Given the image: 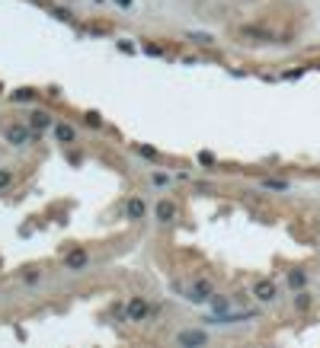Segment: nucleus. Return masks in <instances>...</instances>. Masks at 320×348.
Instances as JSON below:
<instances>
[{
	"label": "nucleus",
	"instance_id": "15",
	"mask_svg": "<svg viewBox=\"0 0 320 348\" xmlns=\"http://www.w3.org/2000/svg\"><path fill=\"white\" fill-rule=\"evenodd\" d=\"M6 186H13V173L10 169H0V189H6Z\"/></svg>",
	"mask_w": 320,
	"mask_h": 348
},
{
	"label": "nucleus",
	"instance_id": "1",
	"mask_svg": "<svg viewBox=\"0 0 320 348\" xmlns=\"http://www.w3.org/2000/svg\"><path fill=\"white\" fill-rule=\"evenodd\" d=\"M212 297H215L212 281H208V278H195L192 288H189V300H192V304H205V300H212Z\"/></svg>",
	"mask_w": 320,
	"mask_h": 348
},
{
	"label": "nucleus",
	"instance_id": "14",
	"mask_svg": "<svg viewBox=\"0 0 320 348\" xmlns=\"http://www.w3.org/2000/svg\"><path fill=\"white\" fill-rule=\"evenodd\" d=\"M32 96H36L32 90H16V93H13V99H16V102H29Z\"/></svg>",
	"mask_w": 320,
	"mask_h": 348
},
{
	"label": "nucleus",
	"instance_id": "11",
	"mask_svg": "<svg viewBox=\"0 0 320 348\" xmlns=\"http://www.w3.org/2000/svg\"><path fill=\"white\" fill-rule=\"evenodd\" d=\"M304 281H308V275H304V271H291V275H288V284H291V288H298V291L304 288Z\"/></svg>",
	"mask_w": 320,
	"mask_h": 348
},
{
	"label": "nucleus",
	"instance_id": "3",
	"mask_svg": "<svg viewBox=\"0 0 320 348\" xmlns=\"http://www.w3.org/2000/svg\"><path fill=\"white\" fill-rule=\"evenodd\" d=\"M144 316H147V304L141 297H132L128 300V319H132V323H141Z\"/></svg>",
	"mask_w": 320,
	"mask_h": 348
},
{
	"label": "nucleus",
	"instance_id": "7",
	"mask_svg": "<svg viewBox=\"0 0 320 348\" xmlns=\"http://www.w3.org/2000/svg\"><path fill=\"white\" fill-rule=\"evenodd\" d=\"M26 138H29V131H26L23 125L6 128V141H10V144H26Z\"/></svg>",
	"mask_w": 320,
	"mask_h": 348
},
{
	"label": "nucleus",
	"instance_id": "2",
	"mask_svg": "<svg viewBox=\"0 0 320 348\" xmlns=\"http://www.w3.org/2000/svg\"><path fill=\"white\" fill-rule=\"evenodd\" d=\"M278 294V288L272 281H256V288H253V297L256 300H263V304H269V300H275Z\"/></svg>",
	"mask_w": 320,
	"mask_h": 348
},
{
	"label": "nucleus",
	"instance_id": "4",
	"mask_svg": "<svg viewBox=\"0 0 320 348\" xmlns=\"http://www.w3.org/2000/svg\"><path fill=\"white\" fill-rule=\"evenodd\" d=\"M176 342H180V345H205L208 336H205V332H199V329H186V332H180Z\"/></svg>",
	"mask_w": 320,
	"mask_h": 348
},
{
	"label": "nucleus",
	"instance_id": "13",
	"mask_svg": "<svg viewBox=\"0 0 320 348\" xmlns=\"http://www.w3.org/2000/svg\"><path fill=\"white\" fill-rule=\"evenodd\" d=\"M263 186H266V189H275V192H285V189H288V182H282V179H266Z\"/></svg>",
	"mask_w": 320,
	"mask_h": 348
},
{
	"label": "nucleus",
	"instance_id": "16",
	"mask_svg": "<svg viewBox=\"0 0 320 348\" xmlns=\"http://www.w3.org/2000/svg\"><path fill=\"white\" fill-rule=\"evenodd\" d=\"M295 304H298V310H308V307H311V294H304V291H301Z\"/></svg>",
	"mask_w": 320,
	"mask_h": 348
},
{
	"label": "nucleus",
	"instance_id": "8",
	"mask_svg": "<svg viewBox=\"0 0 320 348\" xmlns=\"http://www.w3.org/2000/svg\"><path fill=\"white\" fill-rule=\"evenodd\" d=\"M54 134H58V141H61V144H71V141L77 138V131H74L71 125H54Z\"/></svg>",
	"mask_w": 320,
	"mask_h": 348
},
{
	"label": "nucleus",
	"instance_id": "17",
	"mask_svg": "<svg viewBox=\"0 0 320 348\" xmlns=\"http://www.w3.org/2000/svg\"><path fill=\"white\" fill-rule=\"evenodd\" d=\"M154 182H157V186H167V182H170V176H163V173H154Z\"/></svg>",
	"mask_w": 320,
	"mask_h": 348
},
{
	"label": "nucleus",
	"instance_id": "6",
	"mask_svg": "<svg viewBox=\"0 0 320 348\" xmlns=\"http://www.w3.org/2000/svg\"><path fill=\"white\" fill-rule=\"evenodd\" d=\"M64 265H67V269H71V271L84 269V265H87V249H74V252H71V256H67V259H64Z\"/></svg>",
	"mask_w": 320,
	"mask_h": 348
},
{
	"label": "nucleus",
	"instance_id": "12",
	"mask_svg": "<svg viewBox=\"0 0 320 348\" xmlns=\"http://www.w3.org/2000/svg\"><path fill=\"white\" fill-rule=\"evenodd\" d=\"M189 39L199 42V45H212V36H208V32H189Z\"/></svg>",
	"mask_w": 320,
	"mask_h": 348
},
{
	"label": "nucleus",
	"instance_id": "10",
	"mask_svg": "<svg viewBox=\"0 0 320 348\" xmlns=\"http://www.w3.org/2000/svg\"><path fill=\"white\" fill-rule=\"evenodd\" d=\"M29 125H32V131H42V128H48V125H51V118H48L45 112H36V115H32V121H29Z\"/></svg>",
	"mask_w": 320,
	"mask_h": 348
},
{
	"label": "nucleus",
	"instance_id": "9",
	"mask_svg": "<svg viewBox=\"0 0 320 348\" xmlns=\"http://www.w3.org/2000/svg\"><path fill=\"white\" fill-rule=\"evenodd\" d=\"M144 201H141V198H132V201H128V217H132V221H141V217H144Z\"/></svg>",
	"mask_w": 320,
	"mask_h": 348
},
{
	"label": "nucleus",
	"instance_id": "5",
	"mask_svg": "<svg viewBox=\"0 0 320 348\" xmlns=\"http://www.w3.org/2000/svg\"><path fill=\"white\" fill-rule=\"evenodd\" d=\"M176 214H180V208H176L173 201L163 198V201L157 204V221H163V224H167V221H176Z\"/></svg>",
	"mask_w": 320,
	"mask_h": 348
}]
</instances>
